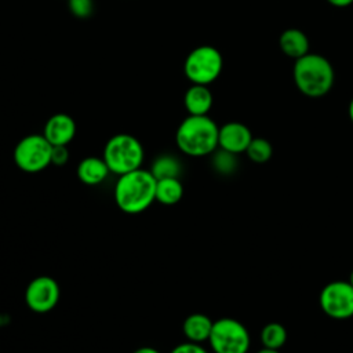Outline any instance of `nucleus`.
<instances>
[{
  "label": "nucleus",
  "mask_w": 353,
  "mask_h": 353,
  "mask_svg": "<svg viewBox=\"0 0 353 353\" xmlns=\"http://www.w3.org/2000/svg\"><path fill=\"white\" fill-rule=\"evenodd\" d=\"M156 178L149 170L138 168L119 175L114 185V201L125 214H139L156 200Z\"/></svg>",
  "instance_id": "1"
},
{
  "label": "nucleus",
  "mask_w": 353,
  "mask_h": 353,
  "mask_svg": "<svg viewBox=\"0 0 353 353\" xmlns=\"http://www.w3.org/2000/svg\"><path fill=\"white\" fill-rule=\"evenodd\" d=\"M218 124L208 114H188L175 131V145L186 156L204 157L218 149Z\"/></svg>",
  "instance_id": "2"
},
{
  "label": "nucleus",
  "mask_w": 353,
  "mask_h": 353,
  "mask_svg": "<svg viewBox=\"0 0 353 353\" xmlns=\"http://www.w3.org/2000/svg\"><path fill=\"white\" fill-rule=\"evenodd\" d=\"M292 79L299 92L309 98H321L332 90L335 72L332 63L325 57L307 52L295 59Z\"/></svg>",
  "instance_id": "3"
},
{
  "label": "nucleus",
  "mask_w": 353,
  "mask_h": 353,
  "mask_svg": "<svg viewBox=\"0 0 353 353\" xmlns=\"http://www.w3.org/2000/svg\"><path fill=\"white\" fill-rule=\"evenodd\" d=\"M143 157L145 150L139 139L125 132L110 137L102 152V159L105 160L110 174L117 176L141 168Z\"/></svg>",
  "instance_id": "4"
},
{
  "label": "nucleus",
  "mask_w": 353,
  "mask_h": 353,
  "mask_svg": "<svg viewBox=\"0 0 353 353\" xmlns=\"http://www.w3.org/2000/svg\"><path fill=\"white\" fill-rule=\"evenodd\" d=\"M222 68L223 58L219 50L210 44H201L186 55L183 74L192 84L208 85L219 77Z\"/></svg>",
  "instance_id": "5"
},
{
  "label": "nucleus",
  "mask_w": 353,
  "mask_h": 353,
  "mask_svg": "<svg viewBox=\"0 0 353 353\" xmlns=\"http://www.w3.org/2000/svg\"><path fill=\"white\" fill-rule=\"evenodd\" d=\"M208 343L214 353H247L251 339L243 323L222 317L214 321Z\"/></svg>",
  "instance_id": "6"
},
{
  "label": "nucleus",
  "mask_w": 353,
  "mask_h": 353,
  "mask_svg": "<svg viewBox=\"0 0 353 353\" xmlns=\"http://www.w3.org/2000/svg\"><path fill=\"white\" fill-rule=\"evenodd\" d=\"M52 145L43 134H29L18 141L12 159L15 165L28 174H36L51 164Z\"/></svg>",
  "instance_id": "7"
},
{
  "label": "nucleus",
  "mask_w": 353,
  "mask_h": 353,
  "mask_svg": "<svg viewBox=\"0 0 353 353\" xmlns=\"http://www.w3.org/2000/svg\"><path fill=\"white\" fill-rule=\"evenodd\" d=\"M323 312L335 320H346L353 316V285L349 281H331L320 292Z\"/></svg>",
  "instance_id": "8"
},
{
  "label": "nucleus",
  "mask_w": 353,
  "mask_h": 353,
  "mask_svg": "<svg viewBox=\"0 0 353 353\" xmlns=\"http://www.w3.org/2000/svg\"><path fill=\"white\" fill-rule=\"evenodd\" d=\"M61 296V288L55 279L50 276H37L29 281L25 290V303L34 313H47L52 310Z\"/></svg>",
  "instance_id": "9"
},
{
  "label": "nucleus",
  "mask_w": 353,
  "mask_h": 353,
  "mask_svg": "<svg viewBox=\"0 0 353 353\" xmlns=\"http://www.w3.org/2000/svg\"><path fill=\"white\" fill-rule=\"evenodd\" d=\"M252 138L254 137L245 124L229 121L219 127L218 148L233 154H240L247 150Z\"/></svg>",
  "instance_id": "10"
},
{
  "label": "nucleus",
  "mask_w": 353,
  "mask_h": 353,
  "mask_svg": "<svg viewBox=\"0 0 353 353\" xmlns=\"http://www.w3.org/2000/svg\"><path fill=\"white\" fill-rule=\"evenodd\" d=\"M76 121L66 113H55L44 124L43 135L52 145H69L76 135Z\"/></svg>",
  "instance_id": "11"
},
{
  "label": "nucleus",
  "mask_w": 353,
  "mask_h": 353,
  "mask_svg": "<svg viewBox=\"0 0 353 353\" xmlns=\"http://www.w3.org/2000/svg\"><path fill=\"white\" fill-rule=\"evenodd\" d=\"M212 102L214 98L211 90L208 85L203 84H192L183 95V106L188 114L193 116L208 114L212 108Z\"/></svg>",
  "instance_id": "12"
},
{
  "label": "nucleus",
  "mask_w": 353,
  "mask_h": 353,
  "mask_svg": "<svg viewBox=\"0 0 353 353\" xmlns=\"http://www.w3.org/2000/svg\"><path fill=\"white\" fill-rule=\"evenodd\" d=\"M76 174L80 182L88 186H97L102 183L110 174L105 160L97 156H88L80 160L76 168Z\"/></svg>",
  "instance_id": "13"
},
{
  "label": "nucleus",
  "mask_w": 353,
  "mask_h": 353,
  "mask_svg": "<svg viewBox=\"0 0 353 353\" xmlns=\"http://www.w3.org/2000/svg\"><path fill=\"white\" fill-rule=\"evenodd\" d=\"M279 46L283 54L294 61L309 52V39L296 28L285 29L279 37Z\"/></svg>",
  "instance_id": "14"
},
{
  "label": "nucleus",
  "mask_w": 353,
  "mask_h": 353,
  "mask_svg": "<svg viewBox=\"0 0 353 353\" xmlns=\"http://www.w3.org/2000/svg\"><path fill=\"white\" fill-rule=\"evenodd\" d=\"M214 321L203 313H192L182 323V332L186 341L203 343L208 341Z\"/></svg>",
  "instance_id": "15"
},
{
  "label": "nucleus",
  "mask_w": 353,
  "mask_h": 353,
  "mask_svg": "<svg viewBox=\"0 0 353 353\" xmlns=\"http://www.w3.org/2000/svg\"><path fill=\"white\" fill-rule=\"evenodd\" d=\"M149 171L156 178V181L164 179V178H179L182 172V163L176 156L170 153H163L154 157Z\"/></svg>",
  "instance_id": "16"
},
{
  "label": "nucleus",
  "mask_w": 353,
  "mask_h": 353,
  "mask_svg": "<svg viewBox=\"0 0 353 353\" xmlns=\"http://www.w3.org/2000/svg\"><path fill=\"white\" fill-rule=\"evenodd\" d=\"M183 196V185L179 178H164L156 182V201L163 205H174Z\"/></svg>",
  "instance_id": "17"
},
{
  "label": "nucleus",
  "mask_w": 353,
  "mask_h": 353,
  "mask_svg": "<svg viewBox=\"0 0 353 353\" xmlns=\"http://www.w3.org/2000/svg\"><path fill=\"white\" fill-rule=\"evenodd\" d=\"M287 341V330L280 323H269L261 331L263 347L279 350Z\"/></svg>",
  "instance_id": "18"
},
{
  "label": "nucleus",
  "mask_w": 353,
  "mask_h": 353,
  "mask_svg": "<svg viewBox=\"0 0 353 353\" xmlns=\"http://www.w3.org/2000/svg\"><path fill=\"white\" fill-rule=\"evenodd\" d=\"M245 153L251 161L261 164L266 163L272 157L273 148L270 142L265 138H252Z\"/></svg>",
  "instance_id": "19"
},
{
  "label": "nucleus",
  "mask_w": 353,
  "mask_h": 353,
  "mask_svg": "<svg viewBox=\"0 0 353 353\" xmlns=\"http://www.w3.org/2000/svg\"><path fill=\"white\" fill-rule=\"evenodd\" d=\"M237 154H233L230 152H226L223 149H218L212 153V167L218 174L229 175L233 171H236L237 167Z\"/></svg>",
  "instance_id": "20"
},
{
  "label": "nucleus",
  "mask_w": 353,
  "mask_h": 353,
  "mask_svg": "<svg viewBox=\"0 0 353 353\" xmlns=\"http://www.w3.org/2000/svg\"><path fill=\"white\" fill-rule=\"evenodd\" d=\"M69 11L80 19H85L94 12V0H68Z\"/></svg>",
  "instance_id": "21"
},
{
  "label": "nucleus",
  "mask_w": 353,
  "mask_h": 353,
  "mask_svg": "<svg viewBox=\"0 0 353 353\" xmlns=\"http://www.w3.org/2000/svg\"><path fill=\"white\" fill-rule=\"evenodd\" d=\"M69 149L66 145L52 146L51 150V164L57 167H62L69 161Z\"/></svg>",
  "instance_id": "22"
},
{
  "label": "nucleus",
  "mask_w": 353,
  "mask_h": 353,
  "mask_svg": "<svg viewBox=\"0 0 353 353\" xmlns=\"http://www.w3.org/2000/svg\"><path fill=\"white\" fill-rule=\"evenodd\" d=\"M170 353H208V350L205 347H203L201 343L186 341V342H182V343L174 346Z\"/></svg>",
  "instance_id": "23"
},
{
  "label": "nucleus",
  "mask_w": 353,
  "mask_h": 353,
  "mask_svg": "<svg viewBox=\"0 0 353 353\" xmlns=\"http://www.w3.org/2000/svg\"><path fill=\"white\" fill-rule=\"evenodd\" d=\"M327 3L334 7H338V8H345V7H349L350 4H353V0H327Z\"/></svg>",
  "instance_id": "24"
},
{
  "label": "nucleus",
  "mask_w": 353,
  "mask_h": 353,
  "mask_svg": "<svg viewBox=\"0 0 353 353\" xmlns=\"http://www.w3.org/2000/svg\"><path fill=\"white\" fill-rule=\"evenodd\" d=\"M132 353H161V352L157 350L156 347H152V346H142V347L135 349Z\"/></svg>",
  "instance_id": "25"
},
{
  "label": "nucleus",
  "mask_w": 353,
  "mask_h": 353,
  "mask_svg": "<svg viewBox=\"0 0 353 353\" xmlns=\"http://www.w3.org/2000/svg\"><path fill=\"white\" fill-rule=\"evenodd\" d=\"M347 114H349L350 121L353 123V98H352V99H350V102H349V106H347Z\"/></svg>",
  "instance_id": "26"
},
{
  "label": "nucleus",
  "mask_w": 353,
  "mask_h": 353,
  "mask_svg": "<svg viewBox=\"0 0 353 353\" xmlns=\"http://www.w3.org/2000/svg\"><path fill=\"white\" fill-rule=\"evenodd\" d=\"M256 353H280L279 350H276V349H268V347H263V349H261L259 352H256Z\"/></svg>",
  "instance_id": "27"
},
{
  "label": "nucleus",
  "mask_w": 353,
  "mask_h": 353,
  "mask_svg": "<svg viewBox=\"0 0 353 353\" xmlns=\"http://www.w3.org/2000/svg\"><path fill=\"white\" fill-rule=\"evenodd\" d=\"M347 281H349V283L353 285V270L350 272V276H349V280H347Z\"/></svg>",
  "instance_id": "28"
},
{
  "label": "nucleus",
  "mask_w": 353,
  "mask_h": 353,
  "mask_svg": "<svg viewBox=\"0 0 353 353\" xmlns=\"http://www.w3.org/2000/svg\"><path fill=\"white\" fill-rule=\"evenodd\" d=\"M66 1H68V0H66Z\"/></svg>",
  "instance_id": "29"
}]
</instances>
